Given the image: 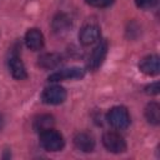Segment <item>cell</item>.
I'll list each match as a JSON object with an SVG mask.
<instances>
[{
  "label": "cell",
  "instance_id": "1",
  "mask_svg": "<svg viewBox=\"0 0 160 160\" xmlns=\"http://www.w3.org/2000/svg\"><path fill=\"white\" fill-rule=\"evenodd\" d=\"M39 139L41 146L48 151H60L65 145L62 135L52 128L39 132Z\"/></svg>",
  "mask_w": 160,
  "mask_h": 160
},
{
  "label": "cell",
  "instance_id": "2",
  "mask_svg": "<svg viewBox=\"0 0 160 160\" xmlns=\"http://www.w3.org/2000/svg\"><path fill=\"white\" fill-rule=\"evenodd\" d=\"M108 122L118 130H124L130 124V115L125 106H114L108 112Z\"/></svg>",
  "mask_w": 160,
  "mask_h": 160
},
{
  "label": "cell",
  "instance_id": "3",
  "mask_svg": "<svg viewBox=\"0 0 160 160\" xmlns=\"http://www.w3.org/2000/svg\"><path fill=\"white\" fill-rule=\"evenodd\" d=\"M66 90L59 85H51L44 89L41 94V101L48 105H59L66 100Z\"/></svg>",
  "mask_w": 160,
  "mask_h": 160
},
{
  "label": "cell",
  "instance_id": "4",
  "mask_svg": "<svg viewBox=\"0 0 160 160\" xmlns=\"http://www.w3.org/2000/svg\"><path fill=\"white\" fill-rule=\"evenodd\" d=\"M102 144L110 152L114 154H120L126 150L125 139L116 131H106L102 135Z\"/></svg>",
  "mask_w": 160,
  "mask_h": 160
},
{
  "label": "cell",
  "instance_id": "5",
  "mask_svg": "<svg viewBox=\"0 0 160 160\" xmlns=\"http://www.w3.org/2000/svg\"><path fill=\"white\" fill-rule=\"evenodd\" d=\"M106 52H108V42L105 40L100 41L98 44V46L92 50V52L90 54L89 56V61H88V68L92 71L98 70L102 61L105 60V56H106Z\"/></svg>",
  "mask_w": 160,
  "mask_h": 160
},
{
  "label": "cell",
  "instance_id": "6",
  "mask_svg": "<svg viewBox=\"0 0 160 160\" xmlns=\"http://www.w3.org/2000/svg\"><path fill=\"white\" fill-rule=\"evenodd\" d=\"M82 76H84V70L81 68L72 66V68H65V69L52 72L49 76V81L58 82L62 80H75V79H81Z\"/></svg>",
  "mask_w": 160,
  "mask_h": 160
},
{
  "label": "cell",
  "instance_id": "7",
  "mask_svg": "<svg viewBox=\"0 0 160 160\" xmlns=\"http://www.w3.org/2000/svg\"><path fill=\"white\" fill-rule=\"evenodd\" d=\"M80 42L85 46L96 42L100 39V28L96 24H86L81 28L79 32Z\"/></svg>",
  "mask_w": 160,
  "mask_h": 160
},
{
  "label": "cell",
  "instance_id": "8",
  "mask_svg": "<svg viewBox=\"0 0 160 160\" xmlns=\"http://www.w3.org/2000/svg\"><path fill=\"white\" fill-rule=\"evenodd\" d=\"M139 69L145 75H158L160 71V61L158 55H148L139 62Z\"/></svg>",
  "mask_w": 160,
  "mask_h": 160
},
{
  "label": "cell",
  "instance_id": "9",
  "mask_svg": "<svg viewBox=\"0 0 160 160\" xmlns=\"http://www.w3.org/2000/svg\"><path fill=\"white\" fill-rule=\"evenodd\" d=\"M8 65H9V70L11 72V75L18 79V80H24L28 78V72H26V69H25V65L24 62L21 61L20 56L16 54V52H12L9 58V61H8Z\"/></svg>",
  "mask_w": 160,
  "mask_h": 160
},
{
  "label": "cell",
  "instance_id": "10",
  "mask_svg": "<svg viewBox=\"0 0 160 160\" xmlns=\"http://www.w3.org/2000/svg\"><path fill=\"white\" fill-rule=\"evenodd\" d=\"M74 145L80 151L91 152L95 148V140L91 134H89L86 131H81L74 136Z\"/></svg>",
  "mask_w": 160,
  "mask_h": 160
},
{
  "label": "cell",
  "instance_id": "11",
  "mask_svg": "<svg viewBox=\"0 0 160 160\" xmlns=\"http://www.w3.org/2000/svg\"><path fill=\"white\" fill-rule=\"evenodd\" d=\"M25 44L32 51L41 50L44 48V44H45L42 32L39 29H30V30H28L26 34H25Z\"/></svg>",
  "mask_w": 160,
  "mask_h": 160
},
{
  "label": "cell",
  "instance_id": "12",
  "mask_svg": "<svg viewBox=\"0 0 160 160\" xmlns=\"http://www.w3.org/2000/svg\"><path fill=\"white\" fill-rule=\"evenodd\" d=\"M51 26H52V30H54L55 34L64 35V34H66L70 30V28H71V20L65 14H58L52 19Z\"/></svg>",
  "mask_w": 160,
  "mask_h": 160
},
{
  "label": "cell",
  "instance_id": "13",
  "mask_svg": "<svg viewBox=\"0 0 160 160\" xmlns=\"http://www.w3.org/2000/svg\"><path fill=\"white\" fill-rule=\"evenodd\" d=\"M38 64L39 66H41L42 69H55L61 64V55L58 52H46L39 56L38 59Z\"/></svg>",
  "mask_w": 160,
  "mask_h": 160
},
{
  "label": "cell",
  "instance_id": "14",
  "mask_svg": "<svg viewBox=\"0 0 160 160\" xmlns=\"http://www.w3.org/2000/svg\"><path fill=\"white\" fill-rule=\"evenodd\" d=\"M145 118L152 125H159L160 122V106L158 102L151 101L145 108Z\"/></svg>",
  "mask_w": 160,
  "mask_h": 160
},
{
  "label": "cell",
  "instance_id": "15",
  "mask_svg": "<svg viewBox=\"0 0 160 160\" xmlns=\"http://www.w3.org/2000/svg\"><path fill=\"white\" fill-rule=\"evenodd\" d=\"M54 124H55V121L51 115H48V114L40 115L34 120V130L38 132H41L46 129H51L54 126Z\"/></svg>",
  "mask_w": 160,
  "mask_h": 160
},
{
  "label": "cell",
  "instance_id": "16",
  "mask_svg": "<svg viewBox=\"0 0 160 160\" xmlns=\"http://www.w3.org/2000/svg\"><path fill=\"white\" fill-rule=\"evenodd\" d=\"M85 2L94 8H108L114 4V0H85Z\"/></svg>",
  "mask_w": 160,
  "mask_h": 160
},
{
  "label": "cell",
  "instance_id": "17",
  "mask_svg": "<svg viewBox=\"0 0 160 160\" xmlns=\"http://www.w3.org/2000/svg\"><path fill=\"white\" fill-rule=\"evenodd\" d=\"M135 4L138 8L148 10V9H152L158 5V0H135Z\"/></svg>",
  "mask_w": 160,
  "mask_h": 160
},
{
  "label": "cell",
  "instance_id": "18",
  "mask_svg": "<svg viewBox=\"0 0 160 160\" xmlns=\"http://www.w3.org/2000/svg\"><path fill=\"white\" fill-rule=\"evenodd\" d=\"M159 91H160V85H159L158 81L156 82H152V84H150L149 86L145 88V92L149 94V95H158Z\"/></svg>",
  "mask_w": 160,
  "mask_h": 160
},
{
  "label": "cell",
  "instance_id": "19",
  "mask_svg": "<svg viewBox=\"0 0 160 160\" xmlns=\"http://www.w3.org/2000/svg\"><path fill=\"white\" fill-rule=\"evenodd\" d=\"M2 128H4V116L0 114V131L2 130Z\"/></svg>",
  "mask_w": 160,
  "mask_h": 160
}]
</instances>
